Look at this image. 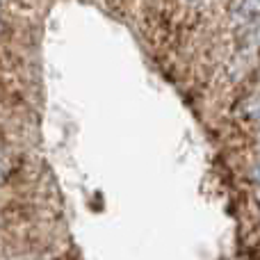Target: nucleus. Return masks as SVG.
Here are the masks:
<instances>
[{
  "instance_id": "f257e3e1",
  "label": "nucleus",
  "mask_w": 260,
  "mask_h": 260,
  "mask_svg": "<svg viewBox=\"0 0 260 260\" xmlns=\"http://www.w3.org/2000/svg\"><path fill=\"white\" fill-rule=\"evenodd\" d=\"M240 14L247 18L260 16V0H240Z\"/></svg>"
},
{
  "instance_id": "f03ea898",
  "label": "nucleus",
  "mask_w": 260,
  "mask_h": 260,
  "mask_svg": "<svg viewBox=\"0 0 260 260\" xmlns=\"http://www.w3.org/2000/svg\"><path fill=\"white\" fill-rule=\"evenodd\" d=\"M249 178L256 180V183H260V165H256L251 171H249Z\"/></svg>"
},
{
  "instance_id": "7ed1b4c3",
  "label": "nucleus",
  "mask_w": 260,
  "mask_h": 260,
  "mask_svg": "<svg viewBox=\"0 0 260 260\" xmlns=\"http://www.w3.org/2000/svg\"><path fill=\"white\" fill-rule=\"evenodd\" d=\"M256 199H258V201H260V192H258V197H256Z\"/></svg>"
},
{
  "instance_id": "20e7f679",
  "label": "nucleus",
  "mask_w": 260,
  "mask_h": 260,
  "mask_svg": "<svg viewBox=\"0 0 260 260\" xmlns=\"http://www.w3.org/2000/svg\"><path fill=\"white\" fill-rule=\"evenodd\" d=\"M192 3H197V0H192Z\"/></svg>"
}]
</instances>
